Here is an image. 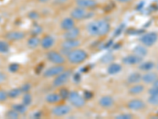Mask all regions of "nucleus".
I'll list each match as a JSON object with an SVG mask.
<instances>
[{"label":"nucleus","instance_id":"f257e3e1","mask_svg":"<svg viewBox=\"0 0 158 119\" xmlns=\"http://www.w3.org/2000/svg\"><path fill=\"white\" fill-rule=\"evenodd\" d=\"M89 34L94 37L106 36L111 29V25L108 21L104 19L93 21L87 25Z\"/></svg>","mask_w":158,"mask_h":119},{"label":"nucleus","instance_id":"f03ea898","mask_svg":"<svg viewBox=\"0 0 158 119\" xmlns=\"http://www.w3.org/2000/svg\"><path fill=\"white\" fill-rule=\"evenodd\" d=\"M88 53L81 49H72L67 56V60L71 64H80L88 59Z\"/></svg>","mask_w":158,"mask_h":119},{"label":"nucleus","instance_id":"7ed1b4c3","mask_svg":"<svg viewBox=\"0 0 158 119\" xmlns=\"http://www.w3.org/2000/svg\"><path fill=\"white\" fill-rule=\"evenodd\" d=\"M67 99L70 105L75 108H82L85 106V103H86V100L85 99V98L75 90L70 91Z\"/></svg>","mask_w":158,"mask_h":119},{"label":"nucleus","instance_id":"20e7f679","mask_svg":"<svg viewBox=\"0 0 158 119\" xmlns=\"http://www.w3.org/2000/svg\"><path fill=\"white\" fill-rule=\"evenodd\" d=\"M72 76H73V72L71 70H65L64 72L54 78V80L52 81V86L54 87H63L70 80Z\"/></svg>","mask_w":158,"mask_h":119},{"label":"nucleus","instance_id":"39448f33","mask_svg":"<svg viewBox=\"0 0 158 119\" xmlns=\"http://www.w3.org/2000/svg\"><path fill=\"white\" fill-rule=\"evenodd\" d=\"M46 59L50 63L56 65L64 64L67 61L66 57L61 54V52L54 50H49L46 52Z\"/></svg>","mask_w":158,"mask_h":119},{"label":"nucleus","instance_id":"423d86ee","mask_svg":"<svg viewBox=\"0 0 158 119\" xmlns=\"http://www.w3.org/2000/svg\"><path fill=\"white\" fill-rule=\"evenodd\" d=\"M94 15V13L89 12L87 9H84V8L78 7H77L74 8V10H72L70 12V17L73 19L77 20V21H81V20L87 19V18H90Z\"/></svg>","mask_w":158,"mask_h":119},{"label":"nucleus","instance_id":"0eeeda50","mask_svg":"<svg viewBox=\"0 0 158 119\" xmlns=\"http://www.w3.org/2000/svg\"><path fill=\"white\" fill-rule=\"evenodd\" d=\"M158 40V35L155 32H149L144 33L141 36L139 41L146 47H152L156 43Z\"/></svg>","mask_w":158,"mask_h":119},{"label":"nucleus","instance_id":"6e6552de","mask_svg":"<svg viewBox=\"0 0 158 119\" xmlns=\"http://www.w3.org/2000/svg\"><path fill=\"white\" fill-rule=\"evenodd\" d=\"M71 111V107L70 106L67 104H60L57 105L52 109L51 112L53 116L56 117H61L67 116Z\"/></svg>","mask_w":158,"mask_h":119},{"label":"nucleus","instance_id":"1a4fd4ad","mask_svg":"<svg viewBox=\"0 0 158 119\" xmlns=\"http://www.w3.org/2000/svg\"><path fill=\"white\" fill-rule=\"evenodd\" d=\"M65 70H66V68H65V66L63 64H55L54 66H52V67L46 69V70L43 72V74L42 75H43V77L49 79V78L56 77L58 75H59L60 73L64 72Z\"/></svg>","mask_w":158,"mask_h":119},{"label":"nucleus","instance_id":"9d476101","mask_svg":"<svg viewBox=\"0 0 158 119\" xmlns=\"http://www.w3.org/2000/svg\"><path fill=\"white\" fill-rule=\"evenodd\" d=\"M26 37V33L23 31L19 30H12L4 34V39L8 42H18L22 41Z\"/></svg>","mask_w":158,"mask_h":119},{"label":"nucleus","instance_id":"9b49d317","mask_svg":"<svg viewBox=\"0 0 158 119\" xmlns=\"http://www.w3.org/2000/svg\"><path fill=\"white\" fill-rule=\"evenodd\" d=\"M127 107L129 110H135V111H138V110H142L146 107V103L139 99H134L131 101H129L127 104Z\"/></svg>","mask_w":158,"mask_h":119},{"label":"nucleus","instance_id":"f8f14e48","mask_svg":"<svg viewBox=\"0 0 158 119\" xmlns=\"http://www.w3.org/2000/svg\"><path fill=\"white\" fill-rule=\"evenodd\" d=\"M122 61L124 64L127 65L139 64L143 61V58L133 53V54L127 55V56L123 58Z\"/></svg>","mask_w":158,"mask_h":119},{"label":"nucleus","instance_id":"ddd939ff","mask_svg":"<svg viewBox=\"0 0 158 119\" xmlns=\"http://www.w3.org/2000/svg\"><path fill=\"white\" fill-rule=\"evenodd\" d=\"M55 43H56V40L51 35H45L40 40V46L44 50H49L52 49L54 46Z\"/></svg>","mask_w":158,"mask_h":119},{"label":"nucleus","instance_id":"4468645a","mask_svg":"<svg viewBox=\"0 0 158 119\" xmlns=\"http://www.w3.org/2000/svg\"><path fill=\"white\" fill-rule=\"evenodd\" d=\"M81 45V42L78 39H64L61 44V47L69 50L77 49Z\"/></svg>","mask_w":158,"mask_h":119},{"label":"nucleus","instance_id":"2eb2a0df","mask_svg":"<svg viewBox=\"0 0 158 119\" xmlns=\"http://www.w3.org/2000/svg\"><path fill=\"white\" fill-rule=\"evenodd\" d=\"M114 104H115V100L110 95H104L99 99V105L102 108H111V107H113Z\"/></svg>","mask_w":158,"mask_h":119},{"label":"nucleus","instance_id":"dca6fc26","mask_svg":"<svg viewBox=\"0 0 158 119\" xmlns=\"http://www.w3.org/2000/svg\"><path fill=\"white\" fill-rule=\"evenodd\" d=\"M81 33V30L77 27H74L68 30L64 31L63 34V37L64 39H77Z\"/></svg>","mask_w":158,"mask_h":119},{"label":"nucleus","instance_id":"f3484780","mask_svg":"<svg viewBox=\"0 0 158 119\" xmlns=\"http://www.w3.org/2000/svg\"><path fill=\"white\" fill-rule=\"evenodd\" d=\"M76 4L78 7L84 9H93L97 6V2L96 0H77Z\"/></svg>","mask_w":158,"mask_h":119},{"label":"nucleus","instance_id":"a211bd4d","mask_svg":"<svg viewBox=\"0 0 158 119\" xmlns=\"http://www.w3.org/2000/svg\"><path fill=\"white\" fill-rule=\"evenodd\" d=\"M158 79V74L156 72H148L142 77V81L146 84H152Z\"/></svg>","mask_w":158,"mask_h":119},{"label":"nucleus","instance_id":"6ab92c4d","mask_svg":"<svg viewBox=\"0 0 158 119\" xmlns=\"http://www.w3.org/2000/svg\"><path fill=\"white\" fill-rule=\"evenodd\" d=\"M75 27V20L70 17V18H65L60 22V28L63 31L68 30V29H72Z\"/></svg>","mask_w":158,"mask_h":119},{"label":"nucleus","instance_id":"aec40b11","mask_svg":"<svg viewBox=\"0 0 158 119\" xmlns=\"http://www.w3.org/2000/svg\"><path fill=\"white\" fill-rule=\"evenodd\" d=\"M61 100V97L58 93H50L45 96V102L48 104H57Z\"/></svg>","mask_w":158,"mask_h":119},{"label":"nucleus","instance_id":"412c9836","mask_svg":"<svg viewBox=\"0 0 158 119\" xmlns=\"http://www.w3.org/2000/svg\"><path fill=\"white\" fill-rule=\"evenodd\" d=\"M142 74L139 73V72H133L131 73V75H129L127 79V82L128 84H137L139 82L142 81Z\"/></svg>","mask_w":158,"mask_h":119},{"label":"nucleus","instance_id":"4be33fe9","mask_svg":"<svg viewBox=\"0 0 158 119\" xmlns=\"http://www.w3.org/2000/svg\"><path fill=\"white\" fill-rule=\"evenodd\" d=\"M122 66L119 64L113 63L112 62L108 66V69H107V72H108V74L111 75V76H115V75L118 74L122 71Z\"/></svg>","mask_w":158,"mask_h":119},{"label":"nucleus","instance_id":"5701e85b","mask_svg":"<svg viewBox=\"0 0 158 119\" xmlns=\"http://www.w3.org/2000/svg\"><path fill=\"white\" fill-rule=\"evenodd\" d=\"M145 90V86L142 84H134L132 87H131L128 90V93L131 95H138L142 94V92Z\"/></svg>","mask_w":158,"mask_h":119},{"label":"nucleus","instance_id":"b1692460","mask_svg":"<svg viewBox=\"0 0 158 119\" xmlns=\"http://www.w3.org/2000/svg\"><path fill=\"white\" fill-rule=\"evenodd\" d=\"M40 40L37 36L32 35V37L28 39L27 41V47L30 49H35L40 45Z\"/></svg>","mask_w":158,"mask_h":119},{"label":"nucleus","instance_id":"393cba45","mask_svg":"<svg viewBox=\"0 0 158 119\" xmlns=\"http://www.w3.org/2000/svg\"><path fill=\"white\" fill-rule=\"evenodd\" d=\"M10 108H12L13 110H15V111L18 112L20 115H24V114H25L28 110L27 106H25V105L23 104L22 103H14V104L11 105Z\"/></svg>","mask_w":158,"mask_h":119},{"label":"nucleus","instance_id":"a878e982","mask_svg":"<svg viewBox=\"0 0 158 119\" xmlns=\"http://www.w3.org/2000/svg\"><path fill=\"white\" fill-rule=\"evenodd\" d=\"M133 53L134 54H136L138 56H141V57L144 58L146 57L148 54V49H146V47L145 45H137L133 49Z\"/></svg>","mask_w":158,"mask_h":119},{"label":"nucleus","instance_id":"bb28decb","mask_svg":"<svg viewBox=\"0 0 158 119\" xmlns=\"http://www.w3.org/2000/svg\"><path fill=\"white\" fill-rule=\"evenodd\" d=\"M155 68V64L153 61H146L139 64L138 68L143 72H149Z\"/></svg>","mask_w":158,"mask_h":119},{"label":"nucleus","instance_id":"cd10ccee","mask_svg":"<svg viewBox=\"0 0 158 119\" xmlns=\"http://www.w3.org/2000/svg\"><path fill=\"white\" fill-rule=\"evenodd\" d=\"M7 92L9 99H17V98L20 97V96L23 95V91H22L21 87L12 88L10 90H8Z\"/></svg>","mask_w":158,"mask_h":119},{"label":"nucleus","instance_id":"c85d7f7f","mask_svg":"<svg viewBox=\"0 0 158 119\" xmlns=\"http://www.w3.org/2000/svg\"><path fill=\"white\" fill-rule=\"evenodd\" d=\"M10 50V45L6 40H0V53L6 54Z\"/></svg>","mask_w":158,"mask_h":119},{"label":"nucleus","instance_id":"c756f323","mask_svg":"<svg viewBox=\"0 0 158 119\" xmlns=\"http://www.w3.org/2000/svg\"><path fill=\"white\" fill-rule=\"evenodd\" d=\"M114 60H115V56L111 53H107V54L104 55L100 60L101 63L104 64H110Z\"/></svg>","mask_w":158,"mask_h":119},{"label":"nucleus","instance_id":"7c9ffc66","mask_svg":"<svg viewBox=\"0 0 158 119\" xmlns=\"http://www.w3.org/2000/svg\"><path fill=\"white\" fill-rule=\"evenodd\" d=\"M22 103L23 104H25V106H27L28 107L32 104V97L31 95V94L29 92H26V93H24L22 95Z\"/></svg>","mask_w":158,"mask_h":119},{"label":"nucleus","instance_id":"2f4dec72","mask_svg":"<svg viewBox=\"0 0 158 119\" xmlns=\"http://www.w3.org/2000/svg\"><path fill=\"white\" fill-rule=\"evenodd\" d=\"M20 116L21 115L18 114V112L15 111V110H13L12 108L8 110L6 112V114H5L6 118H9V119H18L20 117Z\"/></svg>","mask_w":158,"mask_h":119},{"label":"nucleus","instance_id":"473e14b6","mask_svg":"<svg viewBox=\"0 0 158 119\" xmlns=\"http://www.w3.org/2000/svg\"><path fill=\"white\" fill-rule=\"evenodd\" d=\"M59 94L60 95V97H61L62 100H66V99H68L70 91L68 90V89L65 88V87H62V88H60Z\"/></svg>","mask_w":158,"mask_h":119},{"label":"nucleus","instance_id":"72a5a7b5","mask_svg":"<svg viewBox=\"0 0 158 119\" xmlns=\"http://www.w3.org/2000/svg\"><path fill=\"white\" fill-rule=\"evenodd\" d=\"M147 102L152 106L158 107V95H150L147 99Z\"/></svg>","mask_w":158,"mask_h":119},{"label":"nucleus","instance_id":"f704fd0d","mask_svg":"<svg viewBox=\"0 0 158 119\" xmlns=\"http://www.w3.org/2000/svg\"><path fill=\"white\" fill-rule=\"evenodd\" d=\"M9 99L8 92L3 89H0V103H5Z\"/></svg>","mask_w":158,"mask_h":119},{"label":"nucleus","instance_id":"c9c22d12","mask_svg":"<svg viewBox=\"0 0 158 119\" xmlns=\"http://www.w3.org/2000/svg\"><path fill=\"white\" fill-rule=\"evenodd\" d=\"M20 65L17 63H12L8 66V70L11 73H16L19 71Z\"/></svg>","mask_w":158,"mask_h":119},{"label":"nucleus","instance_id":"e433bc0d","mask_svg":"<svg viewBox=\"0 0 158 119\" xmlns=\"http://www.w3.org/2000/svg\"><path fill=\"white\" fill-rule=\"evenodd\" d=\"M134 116L131 114H120L117 115L115 118L117 119H132Z\"/></svg>","mask_w":158,"mask_h":119},{"label":"nucleus","instance_id":"4c0bfd02","mask_svg":"<svg viewBox=\"0 0 158 119\" xmlns=\"http://www.w3.org/2000/svg\"><path fill=\"white\" fill-rule=\"evenodd\" d=\"M28 17H29V18L32 20H36L40 18V15H39V14L36 12V11H30V12L29 13Z\"/></svg>","mask_w":158,"mask_h":119},{"label":"nucleus","instance_id":"58836bf2","mask_svg":"<svg viewBox=\"0 0 158 119\" xmlns=\"http://www.w3.org/2000/svg\"><path fill=\"white\" fill-rule=\"evenodd\" d=\"M21 88H22V91H23V94L24 93H26V92H29L30 91L31 88H32V87H31V84L29 83H24L23 85H22V87H21Z\"/></svg>","mask_w":158,"mask_h":119},{"label":"nucleus","instance_id":"ea45409f","mask_svg":"<svg viewBox=\"0 0 158 119\" xmlns=\"http://www.w3.org/2000/svg\"><path fill=\"white\" fill-rule=\"evenodd\" d=\"M83 97L85 98V100H90V99H92V98L94 97V93L92 91H89V90H85Z\"/></svg>","mask_w":158,"mask_h":119},{"label":"nucleus","instance_id":"a19ab883","mask_svg":"<svg viewBox=\"0 0 158 119\" xmlns=\"http://www.w3.org/2000/svg\"><path fill=\"white\" fill-rule=\"evenodd\" d=\"M148 94L149 95H158V87H154V86L153 87H151L148 90Z\"/></svg>","mask_w":158,"mask_h":119},{"label":"nucleus","instance_id":"79ce46f5","mask_svg":"<svg viewBox=\"0 0 158 119\" xmlns=\"http://www.w3.org/2000/svg\"><path fill=\"white\" fill-rule=\"evenodd\" d=\"M8 76L6 73H5L4 72L0 71V83H2L4 82H6L7 80Z\"/></svg>","mask_w":158,"mask_h":119},{"label":"nucleus","instance_id":"37998d69","mask_svg":"<svg viewBox=\"0 0 158 119\" xmlns=\"http://www.w3.org/2000/svg\"><path fill=\"white\" fill-rule=\"evenodd\" d=\"M41 32H42V28L40 27V26H36V27H35V29H32V35L37 36V35L40 34Z\"/></svg>","mask_w":158,"mask_h":119},{"label":"nucleus","instance_id":"c03bdc74","mask_svg":"<svg viewBox=\"0 0 158 119\" xmlns=\"http://www.w3.org/2000/svg\"><path fill=\"white\" fill-rule=\"evenodd\" d=\"M68 1L69 0H54L53 3L55 5H63V4H65L66 2H68Z\"/></svg>","mask_w":158,"mask_h":119},{"label":"nucleus","instance_id":"a18cd8bd","mask_svg":"<svg viewBox=\"0 0 158 119\" xmlns=\"http://www.w3.org/2000/svg\"><path fill=\"white\" fill-rule=\"evenodd\" d=\"M73 79H74V82L79 83V82H80V79H81V75H80V73H75V74H74Z\"/></svg>","mask_w":158,"mask_h":119},{"label":"nucleus","instance_id":"49530a36","mask_svg":"<svg viewBox=\"0 0 158 119\" xmlns=\"http://www.w3.org/2000/svg\"><path fill=\"white\" fill-rule=\"evenodd\" d=\"M42 116V111H36L34 114H32V117L33 118H40Z\"/></svg>","mask_w":158,"mask_h":119},{"label":"nucleus","instance_id":"de8ad7c7","mask_svg":"<svg viewBox=\"0 0 158 119\" xmlns=\"http://www.w3.org/2000/svg\"><path fill=\"white\" fill-rule=\"evenodd\" d=\"M123 26H120V27H119V28H118V29H117L116 30H115V33H114V36H115V37H118V35L120 34L121 32H122V31H123Z\"/></svg>","mask_w":158,"mask_h":119},{"label":"nucleus","instance_id":"09e8293b","mask_svg":"<svg viewBox=\"0 0 158 119\" xmlns=\"http://www.w3.org/2000/svg\"><path fill=\"white\" fill-rule=\"evenodd\" d=\"M115 1L119 3H128V2H132L133 0H115Z\"/></svg>","mask_w":158,"mask_h":119},{"label":"nucleus","instance_id":"8fccbe9b","mask_svg":"<svg viewBox=\"0 0 158 119\" xmlns=\"http://www.w3.org/2000/svg\"><path fill=\"white\" fill-rule=\"evenodd\" d=\"M38 2H40V3H46V2H49L50 0H37Z\"/></svg>","mask_w":158,"mask_h":119},{"label":"nucleus","instance_id":"3c124183","mask_svg":"<svg viewBox=\"0 0 158 119\" xmlns=\"http://www.w3.org/2000/svg\"><path fill=\"white\" fill-rule=\"evenodd\" d=\"M153 86H154V87H158V79H156V81H155L154 83H153Z\"/></svg>","mask_w":158,"mask_h":119},{"label":"nucleus","instance_id":"603ef678","mask_svg":"<svg viewBox=\"0 0 158 119\" xmlns=\"http://www.w3.org/2000/svg\"><path fill=\"white\" fill-rule=\"evenodd\" d=\"M1 21H2V18H1V16H0V22H1Z\"/></svg>","mask_w":158,"mask_h":119}]
</instances>
